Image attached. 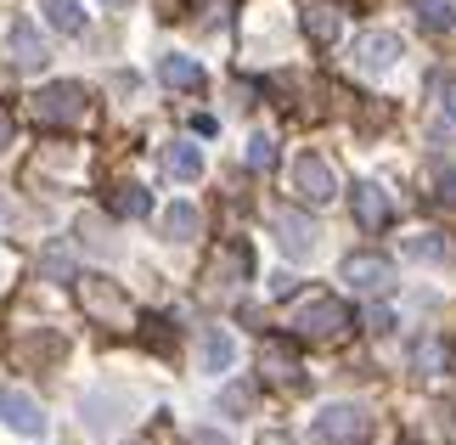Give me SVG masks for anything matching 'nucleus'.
<instances>
[{
    "label": "nucleus",
    "instance_id": "nucleus-1",
    "mask_svg": "<svg viewBox=\"0 0 456 445\" xmlns=\"http://www.w3.org/2000/svg\"><path fill=\"white\" fill-rule=\"evenodd\" d=\"M349 327H355V322H349V305L332 299V293H310L305 305L293 310V333L310 338V344H338Z\"/></svg>",
    "mask_w": 456,
    "mask_h": 445
},
{
    "label": "nucleus",
    "instance_id": "nucleus-2",
    "mask_svg": "<svg viewBox=\"0 0 456 445\" xmlns=\"http://www.w3.org/2000/svg\"><path fill=\"white\" fill-rule=\"evenodd\" d=\"M74 293H79L85 316H96L102 327H113V333L130 327V299H125V288H118V282H108V276H79Z\"/></svg>",
    "mask_w": 456,
    "mask_h": 445
},
{
    "label": "nucleus",
    "instance_id": "nucleus-3",
    "mask_svg": "<svg viewBox=\"0 0 456 445\" xmlns=\"http://www.w3.org/2000/svg\"><path fill=\"white\" fill-rule=\"evenodd\" d=\"M366 434H372V417H366L361 406H327L310 429L315 445H361Z\"/></svg>",
    "mask_w": 456,
    "mask_h": 445
},
{
    "label": "nucleus",
    "instance_id": "nucleus-4",
    "mask_svg": "<svg viewBox=\"0 0 456 445\" xmlns=\"http://www.w3.org/2000/svg\"><path fill=\"white\" fill-rule=\"evenodd\" d=\"M91 113V102H85V85L62 79V85H45L40 96H34V119L40 124H79Z\"/></svg>",
    "mask_w": 456,
    "mask_h": 445
},
{
    "label": "nucleus",
    "instance_id": "nucleus-5",
    "mask_svg": "<svg viewBox=\"0 0 456 445\" xmlns=\"http://www.w3.org/2000/svg\"><path fill=\"white\" fill-rule=\"evenodd\" d=\"M248 271H254V254H248V243H225L215 260H208V276H203V293H232L237 282H248Z\"/></svg>",
    "mask_w": 456,
    "mask_h": 445
},
{
    "label": "nucleus",
    "instance_id": "nucleus-6",
    "mask_svg": "<svg viewBox=\"0 0 456 445\" xmlns=\"http://www.w3.org/2000/svg\"><path fill=\"white\" fill-rule=\"evenodd\" d=\"M293 192H299L305 203H332L338 198V175L322 152H299V164H293Z\"/></svg>",
    "mask_w": 456,
    "mask_h": 445
},
{
    "label": "nucleus",
    "instance_id": "nucleus-7",
    "mask_svg": "<svg viewBox=\"0 0 456 445\" xmlns=\"http://www.w3.org/2000/svg\"><path fill=\"white\" fill-rule=\"evenodd\" d=\"M271 231H276V243H282L288 260H310V254H315V237H322V231H315V220L299 215V209H276V215H271Z\"/></svg>",
    "mask_w": 456,
    "mask_h": 445
},
{
    "label": "nucleus",
    "instance_id": "nucleus-8",
    "mask_svg": "<svg viewBox=\"0 0 456 445\" xmlns=\"http://www.w3.org/2000/svg\"><path fill=\"white\" fill-rule=\"evenodd\" d=\"M344 282L355 293H389L395 288V265L383 254H349L344 260Z\"/></svg>",
    "mask_w": 456,
    "mask_h": 445
},
{
    "label": "nucleus",
    "instance_id": "nucleus-9",
    "mask_svg": "<svg viewBox=\"0 0 456 445\" xmlns=\"http://www.w3.org/2000/svg\"><path fill=\"white\" fill-rule=\"evenodd\" d=\"M0 423L17 434H45V412L28 389H0Z\"/></svg>",
    "mask_w": 456,
    "mask_h": 445
},
{
    "label": "nucleus",
    "instance_id": "nucleus-10",
    "mask_svg": "<svg viewBox=\"0 0 456 445\" xmlns=\"http://www.w3.org/2000/svg\"><path fill=\"white\" fill-rule=\"evenodd\" d=\"M355 57H361L366 74H383V68H395L400 57H406V45H400V34L372 29V34H361V40H355Z\"/></svg>",
    "mask_w": 456,
    "mask_h": 445
},
{
    "label": "nucleus",
    "instance_id": "nucleus-11",
    "mask_svg": "<svg viewBox=\"0 0 456 445\" xmlns=\"http://www.w3.org/2000/svg\"><path fill=\"white\" fill-rule=\"evenodd\" d=\"M259 372H265L271 383H282V389H299V383H305L299 355H293L282 338H265V350H259Z\"/></svg>",
    "mask_w": 456,
    "mask_h": 445
},
{
    "label": "nucleus",
    "instance_id": "nucleus-12",
    "mask_svg": "<svg viewBox=\"0 0 456 445\" xmlns=\"http://www.w3.org/2000/svg\"><path fill=\"white\" fill-rule=\"evenodd\" d=\"M389 220H395L389 192H383L378 181H361V186H355V226H361V231H383Z\"/></svg>",
    "mask_w": 456,
    "mask_h": 445
},
{
    "label": "nucleus",
    "instance_id": "nucleus-13",
    "mask_svg": "<svg viewBox=\"0 0 456 445\" xmlns=\"http://www.w3.org/2000/svg\"><path fill=\"white\" fill-rule=\"evenodd\" d=\"M45 57H51V51H45V40H40V29L17 17V23H12V62L34 74V68H45Z\"/></svg>",
    "mask_w": 456,
    "mask_h": 445
},
{
    "label": "nucleus",
    "instance_id": "nucleus-14",
    "mask_svg": "<svg viewBox=\"0 0 456 445\" xmlns=\"http://www.w3.org/2000/svg\"><path fill=\"white\" fill-rule=\"evenodd\" d=\"M305 34H310L315 45H332L344 34V12L327 6V0H310V6H305Z\"/></svg>",
    "mask_w": 456,
    "mask_h": 445
},
{
    "label": "nucleus",
    "instance_id": "nucleus-15",
    "mask_svg": "<svg viewBox=\"0 0 456 445\" xmlns=\"http://www.w3.org/2000/svg\"><path fill=\"white\" fill-rule=\"evenodd\" d=\"M158 79H164L169 91H203V68L191 57H164L158 62Z\"/></svg>",
    "mask_w": 456,
    "mask_h": 445
},
{
    "label": "nucleus",
    "instance_id": "nucleus-16",
    "mask_svg": "<svg viewBox=\"0 0 456 445\" xmlns=\"http://www.w3.org/2000/svg\"><path fill=\"white\" fill-rule=\"evenodd\" d=\"M198 231H203V215H198L191 203H169V209H164V237H169V243H191Z\"/></svg>",
    "mask_w": 456,
    "mask_h": 445
},
{
    "label": "nucleus",
    "instance_id": "nucleus-17",
    "mask_svg": "<svg viewBox=\"0 0 456 445\" xmlns=\"http://www.w3.org/2000/svg\"><path fill=\"white\" fill-rule=\"evenodd\" d=\"M164 169L175 175V181H198V175H203V152L191 147V141H169V152H164Z\"/></svg>",
    "mask_w": 456,
    "mask_h": 445
},
{
    "label": "nucleus",
    "instance_id": "nucleus-18",
    "mask_svg": "<svg viewBox=\"0 0 456 445\" xmlns=\"http://www.w3.org/2000/svg\"><path fill=\"white\" fill-rule=\"evenodd\" d=\"M232 355H237V344H232V333H225V327H208L203 333V372H225V367H232Z\"/></svg>",
    "mask_w": 456,
    "mask_h": 445
},
{
    "label": "nucleus",
    "instance_id": "nucleus-19",
    "mask_svg": "<svg viewBox=\"0 0 456 445\" xmlns=\"http://www.w3.org/2000/svg\"><path fill=\"white\" fill-rule=\"evenodd\" d=\"M417 17H423L428 34H451L456 29V0H417Z\"/></svg>",
    "mask_w": 456,
    "mask_h": 445
},
{
    "label": "nucleus",
    "instance_id": "nucleus-20",
    "mask_svg": "<svg viewBox=\"0 0 456 445\" xmlns=\"http://www.w3.org/2000/svg\"><path fill=\"white\" fill-rule=\"evenodd\" d=\"M147 209H152L147 186H118V192H113V215H118V220H142Z\"/></svg>",
    "mask_w": 456,
    "mask_h": 445
},
{
    "label": "nucleus",
    "instance_id": "nucleus-21",
    "mask_svg": "<svg viewBox=\"0 0 456 445\" xmlns=\"http://www.w3.org/2000/svg\"><path fill=\"white\" fill-rule=\"evenodd\" d=\"M45 17H51V29H62V34H85L79 0H45Z\"/></svg>",
    "mask_w": 456,
    "mask_h": 445
},
{
    "label": "nucleus",
    "instance_id": "nucleus-22",
    "mask_svg": "<svg viewBox=\"0 0 456 445\" xmlns=\"http://www.w3.org/2000/svg\"><path fill=\"white\" fill-rule=\"evenodd\" d=\"M406 254L411 260H428V265H445L451 260V243L434 237V231H423V237H406Z\"/></svg>",
    "mask_w": 456,
    "mask_h": 445
},
{
    "label": "nucleus",
    "instance_id": "nucleus-23",
    "mask_svg": "<svg viewBox=\"0 0 456 445\" xmlns=\"http://www.w3.org/2000/svg\"><path fill=\"white\" fill-rule=\"evenodd\" d=\"M142 338H147L158 355H175V333H169L164 316H147V322H142Z\"/></svg>",
    "mask_w": 456,
    "mask_h": 445
},
{
    "label": "nucleus",
    "instance_id": "nucleus-24",
    "mask_svg": "<svg viewBox=\"0 0 456 445\" xmlns=\"http://www.w3.org/2000/svg\"><path fill=\"white\" fill-rule=\"evenodd\" d=\"M79 237H85V248H96V254H113V237H108V226H102L96 215L79 220Z\"/></svg>",
    "mask_w": 456,
    "mask_h": 445
},
{
    "label": "nucleus",
    "instance_id": "nucleus-25",
    "mask_svg": "<svg viewBox=\"0 0 456 445\" xmlns=\"http://www.w3.org/2000/svg\"><path fill=\"white\" fill-rule=\"evenodd\" d=\"M411 361H417V372H440V367H445V344H434V338H423V344L411 350Z\"/></svg>",
    "mask_w": 456,
    "mask_h": 445
},
{
    "label": "nucleus",
    "instance_id": "nucleus-26",
    "mask_svg": "<svg viewBox=\"0 0 456 445\" xmlns=\"http://www.w3.org/2000/svg\"><path fill=\"white\" fill-rule=\"evenodd\" d=\"M85 412H91V429H113V412H118V400H102V395H91V400H85Z\"/></svg>",
    "mask_w": 456,
    "mask_h": 445
},
{
    "label": "nucleus",
    "instance_id": "nucleus-27",
    "mask_svg": "<svg viewBox=\"0 0 456 445\" xmlns=\"http://www.w3.org/2000/svg\"><path fill=\"white\" fill-rule=\"evenodd\" d=\"M276 164V141L271 136H254L248 141V169H271Z\"/></svg>",
    "mask_w": 456,
    "mask_h": 445
},
{
    "label": "nucleus",
    "instance_id": "nucleus-28",
    "mask_svg": "<svg viewBox=\"0 0 456 445\" xmlns=\"http://www.w3.org/2000/svg\"><path fill=\"white\" fill-rule=\"evenodd\" d=\"M220 406H225V412H254V389H248V383L220 389Z\"/></svg>",
    "mask_w": 456,
    "mask_h": 445
},
{
    "label": "nucleus",
    "instance_id": "nucleus-29",
    "mask_svg": "<svg viewBox=\"0 0 456 445\" xmlns=\"http://www.w3.org/2000/svg\"><path fill=\"white\" fill-rule=\"evenodd\" d=\"M434 203H440V209H456V169L440 175V192H434Z\"/></svg>",
    "mask_w": 456,
    "mask_h": 445
},
{
    "label": "nucleus",
    "instance_id": "nucleus-30",
    "mask_svg": "<svg viewBox=\"0 0 456 445\" xmlns=\"http://www.w3.org/2000/svg\"><path fill=\"white\" fill-rule=\"evenodd\" d=\"M45 276H68V254H62V248H51V254H45Z\"/></svg>",
    "mask_w": 456,
    "mask_h": 445
},
{
    "label": "nucleus",
    "instance_id": "nucleus-31",
    "mask_svg": "<svg viewBox=\"0 0 456 445\" xmlns=\"http://www.w3.org/2000/svg\"><path fill=\"white\" fill-rule=\"evenodd\" d=\"M186 445H232V440H225V434H215V429H198V434H191Z\"/></svg>",
    "mask_w": 456,
    "mask_h": 445
},
{
    "label": "nucleus",
    "instance_id": "nucleus-32",
    "mask_svg": "<svg viewBox=\"0 0 456 445\" xmlns=\"http://www.w3.org/2000/svg\"><path fill=\"white\" fill-rule=\"evenodd\" d=\"M366 322H372V333H389V327H395V316H389V310H372Z\"/></svg>",
    "mask_w": 456,
    "mask_h": 445
},
{
    "label": "nucleus",
    "instance_id": "nucleus-33",
    "mask_svg": "<svg viewBox=\"0 0 456 445\" xmlns=\"http://www.w3.org/2000/svg\"><path fill=\"white\" fill-rule=\"evenodd\" d=\"M0 147H12V113L0 108Z\"/></svg>",
    "mask_w": 456,
    "mask_h": 445
},
{
    "label": "nucleus",
    "instance_id": "nucleus-34",
    "mask_svg": "<svg viewBox=\"0 0 456 445\" xmlns=\"http://www.w3.org/2000/svg\"><path fill=\"white\" fill-rule=\"evenodd\" d=\"M259 445H293V440H288V434H276V429H271V434H265V440H259Z\"/></svg>",
    "mask_w": 456,
    "mask_h": 445
},
{
    "label": "nucleus",
    "instance_id": "nucleus-35",
    "mask_svg": "<svg viewBox=\"0 0 456 445\" xmlns=\"http://www.w3.org/2000/svg\"><path fill=\"white\" fill-rule=\"evenodd\" d=\"M6 85H12V68H0V91H6Z\"/></svg>",
    "mask_w": 456,
    "mask_h": 445
}]
</instances>
